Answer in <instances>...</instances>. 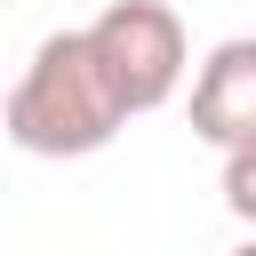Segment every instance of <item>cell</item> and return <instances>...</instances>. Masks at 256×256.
<instances>
[{
    "mask_svg": "<svg viewBox=\"0 0 256 256\" xmlns=\"http://www.w3.org/2000/svg\"><path fill=\"white\" fill-rule=\"evenodd\" d=\"M120 128H128V112L112 104V88L96 72L88 32H48L24 56L16 88L0 96V136L16 152H32V160H88Z\"/></svg>",
    "mask_w": 256,
    "mask_h": 256,
    "instance_id": "obj_1",
    "label": "cell"
},
{
    "mask_svg": "<svg viewBox=\"0 0 256 256\" xmlns=\"http://www.w3.org/2000/svg\"><path fill=\"white\" fill-rule=\"evenodd\" d=\"M88 32V56L112 88V104L136 120V112H160L184 80H192V40H184V16L168 0H112Z\"/></svg>",
    "mask_w": 256,
    "mask_h": 256,
    "instance_id": "obj_2",
    "label": "cell"
},
{
    "mask_svg": "<svg viewBox=\"0 0 256 256\" xmlns=\"http://www.w3.org/2000/svg\"><path fill=\"white\" fill-rule=\"evenodd\" d=\"M192 136L216 152L256 144V32H232L192 72Z\"/></svg>",
    "mask_w": 256,
    "mask_h": 256,
    "instance_id": "obj_3",
    "label": "cell"
},
{
    "mask_svg": "<svg viewBox=\"0 0 256 256\" xmlns=\"http://www.w3.org/2000/svg\"><path fill=\"white\" fill-rule=\"evenodd\" d=\"M224 208L256 232V144H240V152H224Z\"/></svg>",
    "mask_w": 256,
    "mask_h": 256,
    "instance_id": "obj_4",
    "label": "cell"
},
{
    "mask_svg": "<svg viewBox=\"0 0 256 256\" xmlns=\"http://www.w3.org/2000/svg\"><path fill=\"white\" fill-rule=\"evenodd\" d=\"M232 256H256V232H248V240H240V248H232Z\"/></svg>",
    "mask_w": 256,
    "mask_h": 256,
    "instance_id": "obj_5",
    "label": "cell"
}]
</instances>
